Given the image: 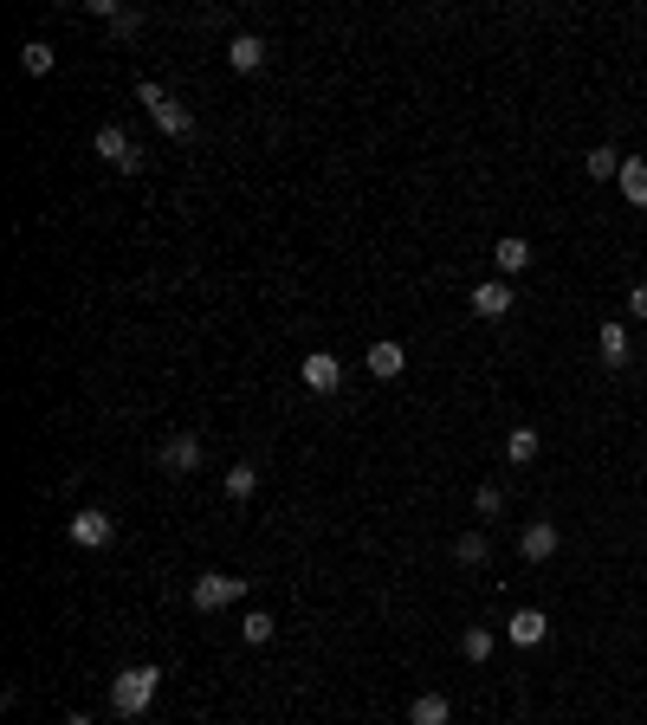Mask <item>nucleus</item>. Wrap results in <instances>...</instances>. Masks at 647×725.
<instances>
[{"label":"nucleus","instance_id":"a211bd4d","mask_svg":"<svg viewBox=\"0 0 647 725\" xmlns=\"http://www.w3.org/2000/svg\"><path fill=\"white\" fill-rule=\"evenodd\" d=\"M492 648H499V635H492V628L486 622H473V628H466V635H460V654H466V661H492Z\"/></svg>","mask_w":647,"mask_h":725},{"label":"nucleus","instance_id":"4468645a","mask_svg":"<svg viewBox=\"0 0 647 725\" xmlns=\"http://www.w3.org/2000/svg\"><path fill=\"white\" fill-rule=\"evenodd\" d=\"M492 259H499V279H518V272L531 266V240H518V234H505L499 246H492Z\"/></svg>","mask_w":647,"mask_h":725},{"label":"nucleus","instance_id":"6e6552de","mask_svg":"<svg viewBox=\"0 0 647 725\" xmlns=\"http://www.w3.org/2000/svg\"><path fill=\"white\" fill-rule=\"evenodd\" d=\"M557 518H531L525 531H518V551H525V564H544V557H557Z\"/></svg>","mask_w":647,"mask_h":725},{"label":"nucleus","instance_id":"cd10ccee","mask_svg":"<svg viewBox=\"0 0 647 725\" xmlns=\"http://www.w3.org/2000/svg\"><path fill=\"white\" fill-rule=\"evenodd\" d=\"M65 725H91V719H65Z\"/></svg>","mask_w":647,"mask_h":725},{"label":"nucleus","instance_id":"f3484780","mask_svg":"<svg viewBox=\"0 0 647 725\" xmlns=\"http://www.w3.org/2000/svg\"><path fill=\"white\" fill-rule=\"evenodd\" d=\"M538 454H544L538 428H512V434H505V460H512V467H531Z\"/></svg>","mask_w":647,"mask_h":725},{"label":"nucleus","instance_id":"7ed1b4c3","mask_svg":"<svg viewBox=\"0 0 647 725\" xmlns=\"http://www.w3.org/2000/svg\"><path fill=\"white\" fill-rule=\"evenodd\" d=\"M91 156H104L117 175H143V149L130 143V130H123V123H104V130L91 136Z\"/></svg>","mask_w":647,"mask_h":725},{"label":"nucleus","instance_id":"a878e982","mask_svg":"<svg viewBox=\"0 0 647 725\" xmlns=\"http://www.w3.org/2000/svg\"><path fill=\"white\" fill-rule=\"evenodd\" d=\"M136 104H143V111H156V104H169V85H156V78H143V85H136Z\"/></svg>","mask_w":647,"mask_h":725},{"label":"nucleus","instance_id":"f257e3e1","mask_svg":"<svg viewBox=\"0 0 647 725\" xmlns=\"http://www.w3.org/2000/svg\"><path fill=\"white\" fill-rule=\"evenodd\" d=\"M162 693V667H117L110 674V713L117 719H143Z\"/></svg>","mask_w":647,"mask_h":725},{"label":"nucleus","instance_id":"bb28decb","mask_svg":"<svg viewBox=\"0 0 647 725\" xmlns=\"http://www.w3.org/2000/svg\"><path fill=\"white\" fill-rule=\"evenodd\" d=\"M628 318H647V279L635 285V292H628Z\"/></svg>","mask_w":647,"mask_h":725},{"label":"nucleus","instance_id":"f8f14e48","mask_svg":"<svg viewBox=\"0 0 647 725\" xmlns=\"http://www.w3.org/2000/svg\"><path fill=\"white\" fill-rule=\"evenodd\" d=\"M402 725H453V700L447 693H415V706H408Z\"/></svg>","mask_w":647,"mask_h":725},{"label":"nucleus","instance_id":"dca6fc26","mask_svg":"<svg viewBox=\"0 0 647 725\" xmlns=\"http://www.w3.org/2000/svg\"><path fill=\"white\" fill-rule=\"evenodd\" d=\"M596 350H602V363H609V369H622L628 363V324H602V331H596Z\"/></svg>","mask_w":647,"mask_h":725},{"label":"nucleus","instance_id":"f03ea898","mask_svg":"<svg viewBox=\"0 0 647 725\" xmlns=\"http://www.w3.org/2000/svg\"><path fill=\"white\" fill-rule=\"evenodd\" d=\"M240 596H246V577H233V570H201L195 590H188V603H195L201 615H214V609H233Z\"/></svg>","mask_w":647,"mask_h":725},{"label":"nucleus","instance_id":"39448f33","mask_svg":"<svg viewBox=\"0 0 647 725\" xmlns=\"http://www.w3.org/2000/svg\"><path fill=\"white\" fill-rule=\"evenodd\" d=\"M298 382H305L311 395H337V382H343V363L330 357V350H311V357L298 363Z\"/></svg>","mask_w":647,"mask_h":725},{"label":"nucleus","instance_id":"6ab92c4d","mask_svg":"<svg viewBox=\"0 0 647 725\" xmlns=\"http://www.w3.org/2000/svg\"><path fill=\"white\" fill-rule=\"evenodd\" d=\"M52 59H59V52H52L46 39H26V46H20V72H26V78H46Z\"/></svg>","mask_w":647,"mask_h":725},{"label":"nucleus","instance_id":"20e7f679","mask_svg":"<svg viewBox=\"0 0 647 725\" xmlns=\"http://www.w3.org/2000/svg\"><path fill=\"white\" fill-rule=\"evenodd\" d=\"M65 538H72L78 551H110V544H117V518L98 512V505H85V512L65 518Z\"/></svg>","mask_w":647,"mask_h":725},{"label":"nucleus","instance_id":"412c9836","mask_svg":"<svg viewBox=\"0 0 647 725\" xmlns=\"http://www.w3.org/2000/svg\"><path fill=\"white\" fill-rule=\"evenodd\" d=\"M453 557H460V564H486V557H492L486 531H460V538H453Z\"/></svg>","mask_w":647,"mask_h":725},{"label":"nucleus","instance_id":"9d476101","mask_svg":"<svg viewBox=\"0 0 647 725\" xmlns=\"http://www.w3.org/2000/svg\"><path fill=\"white\" fill-rule=\"evenodd\" d=\"M544 635H550V615L544 609H518L512 622H505V641H512V648H538Z\"/></svg>","mask_w":647,"mask_h":725},{"label":"nucleus","instance_id":"aec40b11","mask_svg":"<svg viewBox=\"0 0 647 725\" xmlns=\"http://www.w3.org/2000/svg\"><path fill=\"white\" fill-rule=\"evenodd\" d=\"M583 169H589V182H615V175H622V156L602 143V149H589V156H583Z\"/></svg>","mask_w":647,"mask_h":725},{"label":"nucleus","instance_id":"ddd939ff","mask_svg":"<svg viewBox=\"0 0 647 725\" xmlns=\"http://www.w3.org/2000/svg\"><path fill=\"white\" fill-rule=\"evenodd\" d=\"M149 117H156V130H162V136H175V143H182V136H195V111H188L182 98L156 104V111H149Z\"/></svg>","mask_w":647,"mask_h":725},{"label":"nucleus","instance_id":"1a4fd4ad","mask_svg":"<svg viewBox=\"0 0 647 725\" xmlns=\"http://www.w3.org/2000/svg\"><path fill=\"white\" fill-rule=\"evenodd\" d=\"M227 65H233L240 78H253L259 65H266V39H259V33H233V39H227Z\"/></svg>","mask_w":647,"mask_h":725},{"label":"nucleus","instance_id":"2eb2a0df","mask_svg":"<svg viewBox=\"0 0 647 725\" xmlns=\"http://www.w3.org/2000/svg\"><path fill=\"white\" fill-rule=\"evenodd\" d=\"M622 195H628V208H647V156H622Z\"/></svg>","mask_w":647,"mask_h":725},{"label":"nucleus","instance_id":"0eeeda50","mask_svg":"<svg viewBox=\"0 0 647 725\" xmlns=\"http://www.w3.org/2000/svg\"><path fill=\"white\" fill-rule=\"evenodd\" d=\"M201 467V434H169V441H162V473H175V480H182V473H195Z\"/></svg>","mask_w":647,"mask_h":725},{"label":"nucleus","instance_id":"423d86ee","mask_svg":"<svg viewBox=\"0 0 647 725\" xmlns=\"http://www.w3.org/2000/svg\"><path fill=\"white\" fill-rule=\"evenodd\" d=\"M473 311H479L486 324L512 318V311H518V298H512V279H486V285H473Z\"/></svg>","mask_w":647,"mask_h":725},{"label":"nucleus","instance_id":"4be33fe9","mask_svg":"<svg viewBox=\"0 0 647 725\" xmlns=\"http://www.w3.org/2000/svg\"><path fill=\"white\" fill-rule=\"evenodd\" d=\"M240 635H246V641H253V648H259V641H272V635H279V615H266V609H246Z\"/></svg>","mask_w":647,"mask_h":725},{"label":"nucleus","instance_id":"393cba45","mask_svg":"<svg viewBox=\"0 0 647 725\" xmlns=\"http://www.w3.org/2000/svg\"><path fill=\"white\" fill-rule=\"evenodd\" d=\"M110 33H117V39L143 33V13H136V7H117V13H110Z\"/></svg>","mask_w":647,"mask_h":725},{"label":"nucleus","instance_id":"9b49d317","mask_svg":"<svg viewBox=\"0 0 647 725\" xmlns=\"http://www.w3.org/2000/svg\"><path fill=\"white\" fill-rule=\"evenodd\" d=\"M369 376H376V382H395V376H402V369H408V357H402V344H395V337H382V344H369Z\"/></svg>","mask_w":647,"mask_h":725},{"label":"nucleus","instance_id":"b1692460","mask_svg":"<svg viewBox=\"0 0 647 725\" xmlns=\"http://www.w3.org/2000/svg\"><path fill=\"white\" fill-rule=\"evenodd\" d=\"M473 512H479V518H499V512H505V486H479V492H473Z\"/></svg>","mask_w":647,"mask_h":725},{"label":"nucleus","instance_id":"5701e85b","mask_svg":"<svg viewBox=\"0 0 647 725\" xmlns=\"http://www.w3.org/2000/svg\"><path fill=\"white\" fill-rule=\"evenodd\" d=\"M253 492H259V467H246V460L227 467V499H253Z\"/></svg>","mask_w":647,"mask_h":725}]
</instances>
